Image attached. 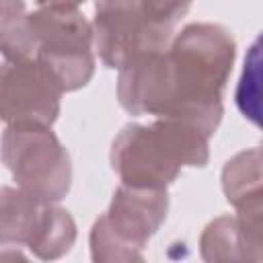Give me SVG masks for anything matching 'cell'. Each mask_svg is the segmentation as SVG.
<instances>
[{
	"instance_id": "5bb4252c",
	"label": "cell",
	"mask_w": 263,
	"mask_h": 263,
	"mask_svg": "<svg viewBox=\"0 0 263 263\" xmlns=\"http://www.w3.org/2000/svg\"><path fill=\"white\" fill-rule=\"evenodd\" d=\"M23 12H25V0H0V25Z\"/></svg>"
},
{
	"instance_id": "4fadbf2b",
	"label": "cell",
	"mask_w": 263,
	"mask_h": 263,
	"mask_svg": "<svg viewBox=\"0 0 263 263\" xmlns=\"http://www.w3.org/2000/svg\"><path fill=\"white\" fill-rule=\"evenodd\" d=\"M193 0H142L144 8L158 21L168 23V25H177V21L189 10Z\"/></svg>"
},
{
	"instance_id": "30bf717a",
	"label": "cell",
	"mask_w": 263,
	"mask_h": 263,
	"mask_svg": "<svg viewBox=\"0 0 263 263\" xmlns=\"http://www.w3.org/2000/svg\"><path fill=\"white\" fill-rule=\"evenodd\" d=\"M261 150L247 148L234 154L222 168V191L234 210L261 205Z\"/></svg>"
},
{
	"instance_id": "7a4b0ae2",
	"label": "cell",
	"mask_w": 263,
	"mask_h": 263,
	"mask_svg": "<svg viewBox=\"0 0 263 263\" xmlns=\"http://www.w3.org/2000/svg\"><path fill=\"white\" fill-rule=\"evenodd\" d=\"M6 62H31L45 70L62 92L86 86L95 74L92 27L78 8L39 6L0 25Z\"/></svg>"
},
{
	"instance_id": "277c9868",
	"label": "cell",
	"mask_w": 263,
	"mask_h": 263,
	"mask_svg": "<svg viewBox=\"0 0 263 263\" xmlns=\"http://www.w3.org/2000/svg\"><path fill=\"white\" fill-rule=\"evenodd\" d=\"M168 214L166 189L119 185L109 210L90 228L92 261H142L144 247Z\"/></svg>"
},
{
	"instance_id": "5b68a950",
	"label": "cell",
	"mask_w": 263,
	"mask_h": 263,
	"mask_svg": "<svg viewBox=\"0 0 263 263\" xmlns=\"http://www.w3.org/2000/svg\"><path fill=\"white\" fill-rule=\"evenodd\" d=\"M0 158L16 187L41 203H60L72 187V160L51 125H6Z\"/></svg>"
},
{
	"instance_id": "ba28073f",
	"label": "cell",
	"mask_w": 263,
	"mask_h": 263,
	"mask_svg": "<svg viewBox=\"0 0 263 263\" xmlns=\"http://www.w3.org/2000/svg\"><path fill=\"white\" fill-rule=\"evenodd\" d=\"M199 251L205 261H259L261 205L214 218L201 232Z\"/></svg>"
},
{
	"instance_id": "6da1fadb",
	"label": "cell",
	"mask_w": 263,
	"mask_h": 263,
	"mask_svg": "<svg viewBox=\"0 0 263 263\" xmlns=\"http://www.w3.org/2000/svg\"><path fill=\"white\" fill-rule=\"evenodd\" d=\"M236 58L232 33L218 23H189L164 49L119 68L117 99L129 115L171 117L212 138L222 121V95Z\"/></svg>"
},
{
	"instance_id": "3957f363",
	"label": "cell",
	"mask_w": 263,
	"mask_h": 263,
	"mask_svg": "<svg viewBox=\"0 0 263 263\" xmlns=\"http://www.w3.org/2000/svg\"><path fill=\"white\" fill-rule=\"evenodd\" d=\"M210 160V138L179 119L154 117L127 123L111 144L109 162L123 185L166 189L183 166L201 168Z\"/></svg>"
},
{
	"instance_id": "9a60e30c",
	"label": "cell",
	"mask_w": 263,
	"mask_h": 263,
	"mask_svg": "<svg viewBox=\"0 0 263 263\" xmlns=\"http://www.w3.org/2000/svg\"><path fill=\"white\" fill-rule=\"evenodd\" d=\"M86 0H37V6H49V8H78Z\"/></svg>"
},
{
	"instance_id": "8992f818",
	"label": "cell",
	"mask_w": 263,
	"mask_h": 263,
	"mask_svg": "<svg viewBox=\"0 0 263 263\" xmlns=\"http://www.w3.org/2000/svg\"><path fill=\"white\" fill-rule=\"evenodd\" d=\"M92 49L111 70L123 68L138 55L164 49L175 27L154 18L142 0H97Z\"/></svg>"
},
{
	"instance_id": "9c48e42d",
	"label": "cell",
	"mask_w": 263,
	"mask_h": 263,
	"mask_svg": "<svg viewBox=\"0 0 263 263\" xmlns=\"http://www.w3.org/2000/svg\"><path fill=\"white\" fill-rule=\"evenodd\" d=\"M76 242V222L58 203H43L27 240L29 251L43 261H53L70 253Z\"/></svg>"
},
{
	"instance_id": "7c38bea8",
	"label": "cell",
	"mask_w": 263,
	"mask_h": 263,
	"mask_svg": "<svg viewBox=\"0 0 263 263\" xmlns=\"http://www.w3.org/2000/svg\"><path fill=\"white\" fill-rule=\"evenodd\" d=\"M236 107L255 125L261 123V51L255 39L245 58V68L236 86Z\"/></svg>"
},
{
	"instance_id": "52a82bcc",
	"label": "cell",
	"mask_w": 263,
	"mask_h": 263,
	"mask_svg": "<svg viewBox=\"0 0 263 263\" xmlns=\"http://www.w3.org/2000/svg\"><path fill=\"white\" fill-rule=\"evenodd\" d=\"M62 95L37 64L6 60L0 64V121L6 125H53Z\"/></svg>"
},
{
	"instance_id": "8fae6325",
	"label": "cell",
	"mask_w": 263,
	"mask_h": 263,
	"mask_svg": "<svg viewBox=\"0 0 263 263\" xmlns=\"http://www.w3.org/2000/svg\"><path fill=\"white\" fill-rule=\"evenodd\" d=\"M41 201L21 187H0V247L27 245L37 222Z\"/></svg>"
}]
</instances>
